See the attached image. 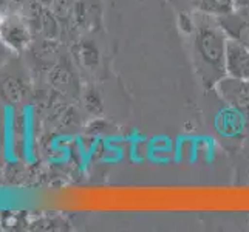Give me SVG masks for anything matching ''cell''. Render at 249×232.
I'll use <instances>...</instances> for the list:
<instances>
[{
  "instance_id": "6da1fadb",
  "label": "cell",
  "mask_w": 249,
  "mask_h": 232,
  "mask_svg": "<svg viewBox=\"0 0 249 232\" xmlns=\"http://www.w3.org/2000/svg\"><path fill=\"white\" fill-rule=\"evenodd\" d=\"M195 30L192 33L194 64L206 90L215 89L218 81L226 76V45L228 36L217 17L194 11Z\"/></svg>"
},
{
  "instance_id": "7a4b0ae2",
  "label": "cell",
  "mask_w": 249,
  "mask_h": 232,
  "mask_svg": "<svg viewBox=\"0 0 249 232\" xmlns=\"http://www.w3.org/2000/svg\"><path fill=\"white\" fill-rule=\"evenodd\" d=\"M215 90L226 106L240 111L249 121V79L225 76L215 85Z\"/></svg>"
},
{
  "instance_id": "3957f363",
  "label": "cell",
  "mask_w": 249,
  "mask_h": 232,
  "mask_svg": "<svg viewBox=\"0 0 249 232\" xmlns=\"http://www.w3.org/2000/svg\"><path fill=\"white\" fill-rule=\"evenodd\" d=\"M0 149H2V158L5 160V162H8V164H17L19 162L20 150L17 149V113L16 107L11 104L3 106Z\"/></svg>"
},
{
  "instance_id": "277c9868",
  "label": "cell",
  "mask_w": 249,
  "mask_h": 232,
  "mask_svg": "<svg viewBox=\"0 0 249 232\" xmlns=\"http://www.w3.org/2000/svg\"><path fill=\"white\" fill-rule=\"evenodd\" d=\"M249 121L232 107H223L215 116V130L223 140H242Z\"/></svg>"
},
{
  "instance_id": "5b68a950",
  "label": "cell",
  "mask_w": 249,
  "mask_h": 232,
  "mask_svg": "<svg viewBox=\"0 0 249 232\" xmlns=\"http://www.w3.org/2000/svg\"><path fill=\"white\" fill-rule=\"evenodd\" d=\"M20 157L27 164L36 162V127H34V108L25 104L20 113Z\"/></svg>"
},
{
  "instance_id": "8992f818",
  "label": "cell",
  "mask_w": 249,
  "mask_h": 232,
  "mask_svg": "<svg viewBox=\"0 0 249 232\" xmlns=\"http://www.w3.org/2000/svg\"><path fill=\"white\" fill-rule=\"evenodd\" d=\"M225 65L226 76L235 79H249V48L228 39Z\"/></svg>"
},
{
  "instance_id": "52a82bcc",
  "label": "cell",
  "mask_w": 249,
  "mask_h": 232,
  "mask_svg": "<svg viewBox=\"0 0 249 232\" xmlns=\"http://www.w3.org/2000/svg\"><path fill=\"white\" fill-rule=\"evenodd\" d=\"M217 20L229 39L249 48V20H246L242 14L234 10L226 16L217 17Z\"/></svg>"
},
{
  "instance_id": "ba28073f",
  "label": "cell",
  "mask_w": 249,
  "mask_h": 232,
  "mask_svg": "<svg viewBox=\"0 0 249 232\" xmlns=\"http://www.w3.org/2000/svg\"><path fill=\"white\" fill-rule=\"evenodd\" d=\"M235 10V0H200L198 11L213 17H221Z\"/></svg>"
},
{
  "instance_id": "9c48e42d",
  "label": "cell",
  "mask_w": 249,
  "mask_h": 232,
  "mask_svg": "<svg viewBox=\"0 0 249 232\" xmlns=\"http://www.w3.org/2000/svg\"><path fill=\"white\" fill-rule=\"evenodd\" d=\"M0 33H3V37L6 44H10L13 48L20 50L28 42V34L20 25H3L0 27Z\"/></svg>"
},
{
  "instance_id": "30bf717a",
  "label": "cell",
  "mask_w": 249,
  "mask_h": 232,
  "mask_svg": "<svg viewBox=\"0 0 249 232\" xmlns=\"http://www.w3.org/2000/svg\"><path fill=\"white\" fill-rule=\"evenodd\" d=\"M170 2H174V5L175 3L183 5L181 11H191V8H194V10L196 11V10H198V2H200V0H170Z\"/></svg>"
},
{
  "instance_id": "8fae6325",
  "label": "cell",
  "mask_w": 249,
  "mask_h": 232,
  "mask_svg": "<svg viewBox=\"0 0 249 232\" xmlns=\"http://www.w3.org/2000/svg\"><path fill=\"white\" fill-rule=\"evenodd\" d=\"M235 11H238L240 14H242L246 20H249V0H245V2L238 3L235 6Z\"/></svg>"
},
{
  "instance_id": "7c38bea8",
  "label": "cell",
  "mask_w": 249,
  "mask_h": 232,
  "mask_svg": "<svg viewBox=\"0 0 249 232\" xmlns=\"http://www.w3.org/2000/svg\"><path fill=\"white\" fill-rule=\"evenodd\" d=\"M242 2H245V0H235V6H237L238 3H242Z\"/></svg>"
},
{
  "instance_id": "4fadbf2b",
  "label": "cell",
  "mask_w": 249,
  "mask_h": 232,
  "mask_svg": "<svg viewBox=\"0 0 249 232\" xmlns=\"http://www.w3.org/2000/svg\"><path fill=\"white\" fill-rule=\"evenodd\" d=\"M2 23H3V20H2V17H0V27H2Z\"/></svg>"
}]
</instances>
